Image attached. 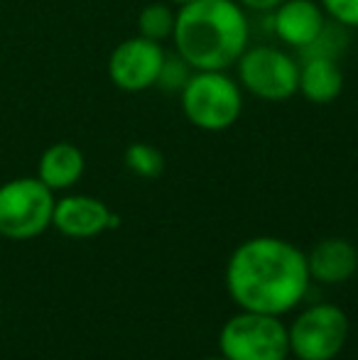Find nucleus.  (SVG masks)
I'll list each match as a JSON object with an SVG mask.
<instances>
[{
  "mask_svg": "<svg viewBox=\"0 0 358 360\" xmlns=\"http://www.w3.org/2000/svg\"><path fill=\"white\" fill-rule=\"evenodd\" d=\"M309 282L305 252L272 236L241 243L226 265L229 294L245 311L282 316L307 297Z\"/></svg>",
  "mask_w": 358,
  "mask_h": 360,
  "instance_id": "f257e3e1",
  "label": "nucleus"
},
{
  "mask_svg": "<svg viewBox=\"0 0 358 360\" xmlns=\"http://www.w3.org/2000/svg\"><path fill=\"white\" fill-rule=\"evenodd\" d=\"M174 52L194 72H226L248 49L250 22L238 0H191L179 5Z\"/></svg>",
  "mask_w": 358,
  "mask_h": 360,
  "instance_id": "f03ea898",
  "label": "nucleus"
},
{
  "mask_svg": "<svg viewBox=\"0 0 358 360\" xmlns=\"http://www.w3.org/2000/svg\"><path fill=\"white\" fill-rule=\"evenodd\" d=\"M179 96L184 118L206 133L229 130L243 113V89L226 72H191Z\"/></svg>",
  "mask_w": 358,
  "mask_h": 360,
  "instance_id": "7ed1b4c3",
  "label": "nucleus"
},
{
  "mask_svg": "<svg viewBox=\"0 0 358 360\" xmlns=\"http://www.w3.org/2000/svg\"><path fill=\"white\" fill-rule=\"evenodd\" d=\"M54 191L37 176H20L0 184V236L32 240L52 226Z\"/></svg>",
  "mask_w": 358,
  "mask_h": 360,
  "instance_id": "20e7f679",
  "label": "nucleus"
},
{
  "mask_svg": "<svg viewBox=\"0 0 358 360\" xmlns=\"http://www.w3.org/2000/svg\"><path fill=\"white\" fill-rule=\"evenodd\" d=\"M219 348L226 360H287L290 338L280 316L241 309L221 328Z\"/></svg>",
  "mask_w": 358,
  "mask_h": 360,
  "instance_id": "39448f33",
  "label": "nucleus"
},
{
  "mask_svg": "<svg viewBox=\"0 0 358 360\" xmlns=\"http://www.w3.org/2000/svg\"><path fill=\"white\" fill-rule=\"evenodd\" d=\"M236 69L241 89L268 103H285L300 89V62L280 47H248Z\"/></svg>",
  "mask_w": 358,
  "mask_h": 360,
  "instance_id": "423d86ee",
  "label": "nucleus"
},
{
  "mask_svg": "<svg viewBox=\"0 0 358 360\" xmlns=\"http://www.w3.org/2000/svg\"><path fill=\"white\" fill-rule=\"evenodd\" d=\"M287 338L297 360H334L349 338V316L336 304H314L287 326Z\"/></svg>",
  "mask_w": 358,
  "mask_h": 360,
  "instance_id": "0eeeda50",
  "label": "nucleus"
},
{
  "mask_svg": "<svg viewBox=\"0 0 358 360\" xmlns=\"http://www.w3.org/2000/svg\"><path fill=\"white\" fill-rule=\"evenodd\" d=\"M167 52L160 42L145 39L140 34L128 37L115 44V49L108 57V79L115 89L125 94H140L158 86L160 72Z\"/></svg>",
  "mask_w": 358,
  "mask_h": 360,
  "instance_id": "6e6552de",
  "label": "nucleus"
},
{
  "mask_svg": "<svg viewBox=\"0 0 358 360\" xmlns=\"http://www.w3.org/2000/svg\"><path fill=\"white\" fill-rule=\"evenodd\" d=\"M52 226L67 238H96L103 231L120 226V216L113 214L101 199L84 194L64 196L54 204Z\"/></svg>",
  "mask_w": 358,
  "mask_h": 360,
  "instance_id": "1a4fd4ad",
  "label": "nucleus"
},
{
  "mask_svg": "<svg viewBox=\"0 0 358 360\" xmlns=\"http://www.w3.org/2000/svg\"><path fill=\"white\" fill-rule=\"evenodd\" d=\"M326 15L317 0H282L272 10V32L282 44L302 52L321 34Z\"/></svg>",
  "mask_w": 358,
  "mask_h": 360,
  "instance_id": "9d476101",
  "label": "nucleus"
},
{
  "mask_svg": "<svg viewBox=\"0 0 358 360\" xmlns=\"http://www.w3.org/2000/svg\"><path fill=\"white\" fill-rule=\"evenodd\" d=\"M309 277L321 285H341L358 270V250L346 238H326L307 255Z\"/></svg>",
  "mask_w": 358,
  "mask_h": 360,
  "instance_id": "9b49d317",
  "label": "nucleus"
},
{
  "mask_svg": "<svg viewBox=\"0 0 358 360\" xmlns=\"http://www.w3.org/2000/svg\"><path fill=\"white\" fill-rule=\"evenodd\" d=\"M344 91V72L339 59L329 57H305L300 62V89L297 94L305 96L314 105H329Z\"/></svg>",
  "mask_w": 358,
  "mask_h": 360,
  "instance_id": "f8f14e48",
  "label": "nucleus"
},
{
  "mask_svg": "<svg viewBox=\"0 0 358 360\" xmlns=\"http://www.w3.org/2000/svg\"><path fill=\"white\" fill-rule=\"evenodd\" d=\"M87 169L84 152L72 143H54L42 152L37 165V179L52 191L72 189Z\"/></svg>",
  "mask_w": 358,
  "mask_h": 360,
  "instance_id": "ddd939ff",
  "label": "nucleus"
},
{
  "mask_svg": "<svg viewBox=\"0 0 358 360\" xmlns=\"http://www.w3.org/2000/svg\"><path fill=\"white\" fill-rule=\"evenodd\" d=\"M174 20L177 13L170 8V3H150L138 13V34L162 44L165 39H172Z\"/></svg>",
  "mask_w": 358,
  "mask_h": 360,
  "instance_id": "4468645a",
  "label": "nucleus"
},
{
  "mask_svg": "<svg viewBox=\"0 0 358 360\" xmlns=\"http://www.w3.org/2000/svg\"><path fill=\"white\" fill-rule=\"evenodd\" d=\"M123 162L140 179H158L165 172V155L155 145L148 143H133L125 147Z\"/></svg>",
  "mask_w": 358,
  "mask_h": 360,
  "instance_id": "2eb2a0df",
  "label": "nucleus"
},
{
  "mask_svg": "<svg viewBox=\"0 0 358 360\" xmlns=\"http://www.w3.org/2000/svg\"><path fill=\"white\" fill-rule=\"evenodd\" d=\"M191 72H194V69H191L177 52L167 54V57H165V64H162V72H160V79H158V89L181 91L186 81H189Z\"/></svg>",
  "mask_w": 358,
  "mask_h": 360,
  "instance_id": "dca6fc26",
  "label": "nucleus"
},
{
  "mask_svg": "<svg viewBox=\"0 0 358 360\" xmlns=\"http://www.w3.org/2000/svg\"><path fill=\"white\" fill-rule=\"evenodd\" d=\"M326 20L346 30L358 27V0H319Z\"/></svg>",
  "mask_w": 358,
  "mask_h": 360,
  "instance_id": "f3484780",
  "label": "nucleus"
},
{
  "mask_svg": "<svg viewBox=\"0 0 358 360\" xmlns=\"http://www.w3.org/2000/svg\"><path fill=\"white\" fill-rule=\"evenodd\" d=\"M245 10H253V13H272L282 0H238Z\"/></svg>",
  "mask_w": 358,
  "mask_h": 360,
  "instance_id": "a211bd4d",
  "label": "nucleus"
},
{
  "mask_svg": "<svg viewBox=\"0 0 358 360\" xmlns=\"http://www.w3.org/2000/svg\"><path fill=\"white\" fill-rule=\"evenodd\" d=\"M170 3H177V5H184V3H191V0H170Z\"/></svg>",
  "mask_w": 358,
  "mask_h": 360,
  "instance_id": "6ab92c4d",
  "label": "nucleus"
},
{
  "mask_svg": "<svg viewBox=\"0 0 358 360\" xmlns=\"http://www.w3.org/2000/svg\"><path fill=\"white\" fill-rule=\"evenodd\" d=\"M204 360H226L224 356H216V358H204Z\"/></svg>",
  "mask_w": 358,
  "mask_h": 360,
  "instance_id": "aec40b11",
  "label": "nucleus"
}]
</instances>
